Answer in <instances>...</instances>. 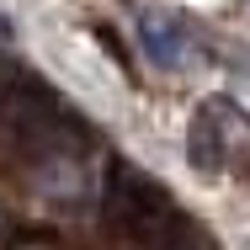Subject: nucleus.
Segmentation results:
<instances>
[{"label":"nucleus","instance_id":"f03ea898","mask_svg":"<svg viewBox=\"0 0 250 250\" xmlns=\"http://www.w3.org/2000/svg\"><path fill=\"white\" fill-rule=\"evenodd\" d=\"M139 48H144V59L160 64V69H187V64H197L192 27H187L181 16H170V11H144V16H139Z\"/></svg>","mask_w":250,"mask_h":250},{"label":"nucleus","instance_id":"7ed1b4c3","mask_svg":"<svg viewBox=\"0 0 250 250\" xmlns=\"http://www.w3.org/2000/svg\"><path fill=\"white\" fill-rule=\"evenodd\" d=\"M170 250H187V245H170Z\"/></svg>","mask_w":250,"mask_h":250},{"label":"nucleus","instance_id":"f257e3e1","mask_svg":"<svg viewBox=\"0 0 250 250\" xmlns=\"http://www.w3.org/2000/svg\"><path fill=\"white\" fill-rule=\"evenodd\" d=\"M250 144V112L229 96H208L197 106V123L187 133V149L197 170H224L234 154Z\"/></svg>","mask_w":250,"mask_h":250}]
</instances>
